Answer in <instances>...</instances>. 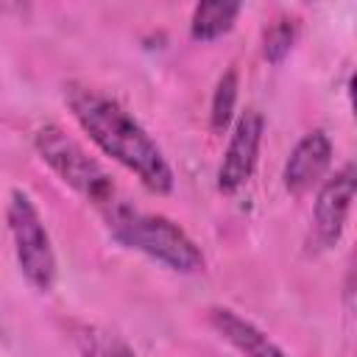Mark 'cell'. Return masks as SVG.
<instances>
[{
  "label": "cell",
  "mask_w": 357,
  "mask_h": 357,
  "mask_svg": "<svg viewBox=\"0 0 357 357\" xmlns=\"http://www.w3.org/2000/svg\"><path fill=\"white\" fill-rule=\"evenodd\" d=\"M103 220L117 243L148 254L151 259L162 262L176 273H198L206 265L195 240L165 215L142 212L134 209L128 201H120L103 212Z\"/></svg>",
  "instance_id": "7a4b0ae2"
},
{
  "label": "cell",
  "mask_w": 357,
  "mask_h": 357,
  "mask_svg": "<svg viewBox=\"0 0 357 357\" xmlns=\"http://www.w3.org/2000/svg\"><path fill=\"white\" fill-rule=\"evenodd\" d=\"M6 220H8L20 273L25 276V282L33 290L47 293L56 284V273H59L56 251H53L47 226H45L36 204L25 190H11L8 206H6Z\"/></svg>",
  "instance_id": "277c9868"
},
{
  "label": "cell",
  "mask_w": 357,
  "mask_h": 357,
  "mask_svg": "<svg viewBox=\"0 0 357 357\" xmlns=\"http://www.w3.org/2000/svg\"><path fill=\"white\" fill-rule=\"evenodd\" d=\"M296 36H298V22L293 17H276L262 31V56L271 64H282L284 56L293 50Z\"/></svg>",
  "instance_id": "8fae6325"
},
{
  "label": "cell",
  "mask_w": 357,
  "mask_h": 357,
  "mask_svg": "<svg viewBox=\"0 0 357 357\" xmlns=\"http://www.w3.org/2000/svg\"><path fill=\"white\" fill-rule=\"evenodd\" d=\"M75 343L84 357H137L128 343H123L117 335L95 326H81L75 332Z\"/></svg>",
  "instance_id": "7c38bea8"
},
{
  "label": "cell",
  "mask_w": 357,
  "mask_h": 357,
  "mask_svg": "<svg viewBox=\"0 0 357 357\" xmlns=\"http://www.w3.org/2000/svg\"><path fill=\"white\" fill-rule=\"evenodd\" d=\"M237 89H240V81H237V70L229 67L220 78H218V86L212 92V103H209V126L212 131H226L229 123H231V114H234V106H237Z\"/></svg>",
  "instance_id": "30bf717a"
},
{
  "label": "cell",
  "mask_w": 357,
  "mask_h": 357,
  "mask_svg": "<svg viewBox=\"0 0 357 357\" xmlns=\"http://www.w3.org/2000/svg\"><path fill=\"white\" fill-rule=\"evenodd\" d=\"M265 120L257 109H248L229 139V148L223 153V162L218 167V190L220 192H237L254 173L257 156H259V142H262Z\"/></svg>",
  "instance_id": "5b68a950"
},
{
  "label": "cell",
  "mask_w": 357,
  "mask_h": 357,
  "mask_svg": "<svg viewBox=\"0 0 357 357\" xmlns=\"http://www.w3.org/2000/svg\"><path fill=\"white\" fill-rule=\"evenodd\" d=\"M243 6L240 3H198L192 8L190 20V33L195 42H212L229 33L240 17Z\"/></svg>",
  "instance_id": "9c48e42d"
},
{
  "label": "cell",
  "mask_w": 357,
  "mask_h": 357,
  "mask_svg": "<svg viewBox=\"0 0 357 357\" xmlns=\"http://www.w3.org/2000/svg\"><path fill=\"white\" fill-rule=\"evenodd\" d=\"M329 162H332V139H329V134L321 131V128L304 134L296 142V148L290 151L287 162H284L282 178H284L287 192H293V195L307 192L315 181H321V176L326 173Z\"/></svg>",
  "instance_id": "52a82bcc"
},
{
  "label": "cell",
  "mask_w": 357,
  "mask_h": 357,
  "mask_svg": "<svg viewBox=\"0 0 357 357\" xmlns=\"http://www.w3.org/2000/svg\"><path fill=\"white\" fill-rule=\"evenodd\" d=\"M209 324L212 329L229 343L234 346L243 357H290L282 346H276L257 324H251L248 318H243L240 312H234L231 307H212L209 310Z\"/></svg>",
  "instance_id": "ba28073f"
},
{
  "label": "cell",
  "mask_w": 357,
  "mask_h": 357,
  "mask_svg": "<svg viewBox=\"0 0 357 357\" xmlns=\"http://www.w3.org/2000/svg\"><path fill=\"white\" fill-rule=\"evenodd\" d=\"M33 148L39 153V159L70 187L75 190L84 201H89L100 215L106 209H112L114 204L126 201L117 192L114 178L106 173V167L89 156L84 151V145L78 139H73L64 128H59L56 123H45L42 128H36L33 134Z\"/></svg>",
  "instance_id": "3957f363"
},
{
  "label": "cell",
  "mask_w": 357,
  "mask_h": 357,
  "mask_svg": "<svg viewBox=\"0 0 357 357\" xmlns=\"http://www.w3.org/2000/svg\"><path fill=\"white\" fill-rule=\"evenodd\" d=\"M351 201H354V167L346 165L318 190L315 218H312V240L318 248H332L340 240Z\"/></svg>",
  "instance_id": "8992f818"
},
{
  "label": "cell",
  "mask_w": 357,
  "mask_h": 357,
  "mask_svg": "<svg viewBox=\"0 0 357 357\" xmlns=\"http://www.w3.org/2000/svg\"><path fill=\"white\" fill-rule=\"evenodd\" d=\"M64 100L75 117V123L89 134V139L114 162H120L128 173L139 178L156 195H167L173 190V167L165 159L156 139L142 128V123L106 92L70 81L64 86Z\"/></svg>",
  "instance_id": "6da1fadb"
}]
</instances>
